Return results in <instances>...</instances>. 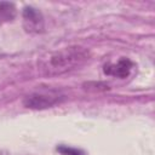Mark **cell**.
Segmentation results:
<instances>
[{
    "instance_id": "3",
    "label": "cell",
    "mask_w": 155,
    "mask_h": 155,
    "mask_svg": "<svg viewBox=\"0 0 155 155\" xmlns=\"http://www.w3.org/2000/svg\"><path fill=\"white\" fill-rule=\"evenodd\" d=\"M22 18H23V27L27 33L39 34L44 31L45 28L44 16L38 8L33 6H25L22 12Z\"/></svg>"
},
{
    "instance_id": "1",
    "label": "cell",
    "mask_w": 155,
    "mask_h": 155,
    "mask_svg": "<svg viewBox=\"0 0 155 155\" xmlns=\"http://www.w3.org/2000/svg\"><path fill=\"white\" fill-rule=\"evenodd\" d=\"M90 58L88 50L81 46H69L52 51L39 61V69L44 75L57 76L81 67Z\"/></svg>"
},
{
    "instance_id": "6",
    "label": "cell",
    "mask_w": 155,
    "mask_h": 155,
    "mask_svg": "<svg viewBox=\"0 0 155 155\" xmlns=\"http://www.w3.org/2000/svg\"><path fill=\"white\" fill-rule=\"evenodd\" d=\"M57 151H59L62 155H85L84 151L76 149V148H71V147H67V145H59L57 147Z\"/></svg>"
},
{
    "instance_id": "4",
    "label": "cell",
    "mask_w": 155,
    "mask_h": 155,
    "mask_svg": "<svg viewBox=\"0 0 155 155\" xmlns=\"http://www.w3.org/2000/svg\"><path fill=\"white\" fill-rule=\"evenodd\" d=\"M133 67H134V64L131 59L122 57L115 63H113V62L105 63L103 67V71H104V74H107L109 76L126 79L131 74V70L133 69Z\"/></svg>"
},
{
    "instance_id": "5",
    "label": "cell",
    "mask_w": 155,
    "mask_h": 155,
    "mask_svg": "<svg viewBox=\"0 0 155 155\" xmlns=\"http://www.w3.org/2000/svg\"><path fill=\"white\" fill-rule=\"evenodd\" d=\"M16 16V7L12 2L0 1V21H12Z\"/></svg>"
},
{
    "instance_id": "2",
    "label": "cell",
    "mask_w": 155,
    "mask_h": 155,
    "mask_svg": "<svg viewBox=\"0 0 155 155\" xmlns=\"http://www.w3.org/2000/svg\"><path fill=\"white\" fill-rule=\"evenodd\" d=\"M64 94L56 90H42L29 93L24 97L23 104L29 109H46L61 103Z\"/></svg>"
}]
</instances>
